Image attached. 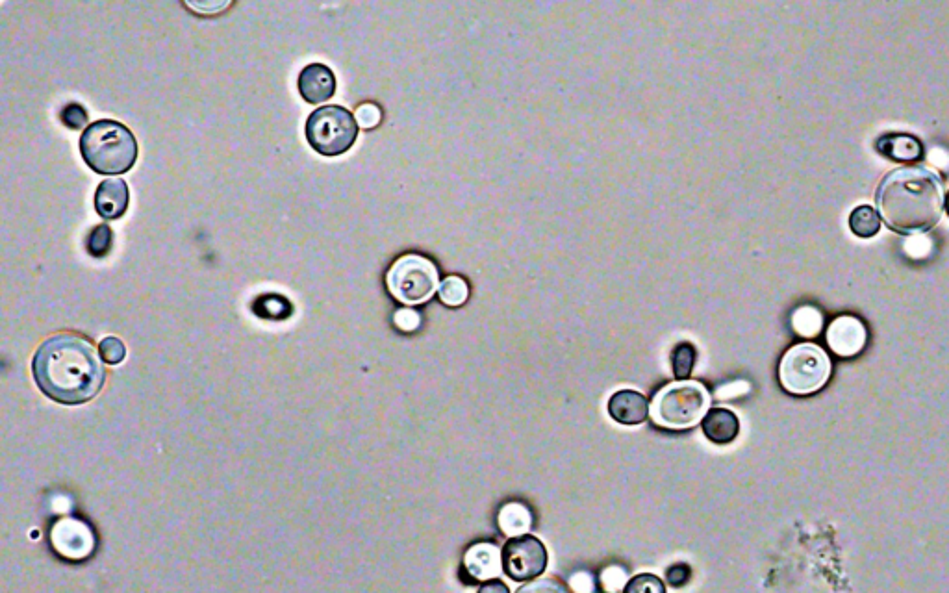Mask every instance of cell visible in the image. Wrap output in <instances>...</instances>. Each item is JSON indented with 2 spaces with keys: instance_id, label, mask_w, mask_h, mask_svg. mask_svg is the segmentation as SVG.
Returning a JSON list of instances; mask_svg holds the SVG:
<instances>
[{
  "instance_id": "obj_1",
  "label": "cell",
  "mask_w": 949,
  "mask_h": 593,
  "mask_svg": "<svg viewBox=\"0 0 949 593\" xmlns=\"http://www.w3.org/2000/svg\"><path fill=\"white\" fill-rule=\"evenodd\" d=\"M39 390L62 404H82L101 392L106 371L88 340L56 334L39 345L32 362Z\"/></svg>"
},
{
  "instance_id": "obj_2",
  "label": "cell",
  "mask_w": 949,
  "mask_h": 593,
  "mask_svg": "<svg viewBox=\"0 0 949 593\" xmlns=\"http://www.w3.org/2000/svg\"><path fill=\"white\" fill-rule=\"evenodd\" d=\"M875 206L890 230L903 236L924 234L942 217V180L922 165L892 169L875 191Z\"/></svg>"
},
{
  "instance_id": "obj_3",
  "label": "cell",
  "mask_w": 949,
  "mask_h": 593,
  "mask_svg": "<svg viewBox=\"0 0 949 593\" xmlns=\"http://www.w3.org/2000/svg\"><path fill=\"white\" fill-rule=\"evenodd\" d=\"M80 152L84 162L99 175H123L138 160V141L125 125L117 121L91 123L82 138Z\"/></svg>"
},
{
  "instance_id": "obj_4",
  "label": "cell",
  "mask_w": 949,
  "mask_h": 593,
  "mask_svg": "<svg viewBox=\"0 0 949 593\" xmlns=\"http://www.w3.org/2000/svg\"><path fill=\"white\" fill-rule=\"evenodd\" d=\"M710 395L696 380H681L664 386L651 403V419L658 427L684 430L696 427L707 416Z\"/></svg>"
},
{
  "instance_id": "obj_5",
  "label": "cell",
  "mask_w": 949,
  "mask_h": 593,
  "mask_svg": "<svg viewBox=\"0 0 949 593\" xmlns=\"http://www.w3.org/2000/svg\"><path fill=\"white\" fill-rule=\"evenodd\" d=\"M833 364L822 347L798 343L786 351L779 364V382L792 395L820 392L831 379Z\"/></svg>"
},
{
  "instance_id": "obj_6",
  "label": "cell",
  "mask_w": 949,
  "mask_h": 593,
  "mask_svg": "<svg viewBox=\"0 0 949 593\" xmlns=\"http://www.w3.org/2000/svg\"><path fill=\"white\" fill-rule=\"evenodd\" d=\"M388 290L406 306L427 303L440 290V275L429 258L405 254L393 262L386 275Z\"/></svg>"
},
{
  "instance_id": "obj_7",
  "label": "cell",
  "mask_w": 949,
  "mask_h": 593,
  "mask_svg": "<svg viewBox=\"0 0 949 593\" xmlns=\"http://www.w3.org/2000/svg\"><path fill=\"white\" fill-rule=\"evenodd\" d=\"M358 138L355 115L342 106H323L308 117L306 139L323 156H338L349 151Z\"/></svg>"
},
{
  "instance_id": "obj_8",
  "label": "cell",
  "mask_w": 949,
  "mask_h": 593,
  "mask_svg": "<svg viewBox=\"0 0 949 593\" xmlns=\"http://www.w3.org/2000/svg\"><path fill=\"white\" fill-rule=\"evenodd\" d=\"M547 560L549 555L544 543L532 534L510 538L501 551L503 571L516 582L538 579L547 568Z\"/></svg>"
},
{
  "instance_id": "obj_9",
  "label": "cell",
  "mask_w": 949,
  "mask_h": 593,
  "mask_svg": "<svg viewBox=\"0 0 949 593\" xmlns=\"http://www.w3.org/2000/svg\"><path fill=\"white\" fill-rule=\"evenodd\" d=\"M54 551L67 560H84L93 553L95 538L86 523L78 519L65 518L54 523L51 530Z\"/></svg>"
},
{
  "instance_id": "obj_10",
  "label": "cell",
  "mask_w": 949,
  "mask_h": 593,
  "mask_svg": "<svg viewBox=\"0 0 949 593\" xmlns=\"http://www.w3.org/2000/svg\"><path fill=\"white\" fill-rule=\"evenodd\" d=\"M827 345L836 356L853 358L862 353L868 341V332L859 317L840 316L827 327Z\"/></svg>"
},
{
  "instance_id": "obj_11",
  "label": "cell",
  "mask_w": 949,
  "mask_h": 593,
  "mask_svg": "<svg viewBox=\"0 0 949 593\" xmlns=\"http://www.w3.org/2000/svg\"><path fill=\"white\" fill-rule=\"evenodd\" d=\"M875 151L896 164H916L924 160V143L907 132L881 134L875 141Z\"/></svg>"
},
{
  "instance_id": "obj_12",
  "label": "cell",
  "mask_w": 949,
  "mask_h": 593,
  "mask_svg": "<svg viewBox=\"0 0 949 593\" xmlns=\"http://www.w3.org/2000/svg\"><path fill=\"white\" fill-rule=\"evenodd\" d=\"M608 416L625 427L642 425L651 416L646 395L634 390H620L608 399Z\"/></svg>"
},
{
  "instance_id": "obj_13",
  "label": "cell",
  "mask_w": 949,
  "mask_h": 593,
  "mask_svg": "<svg viewBox=\"0 0 949 593\" xmlns=\"http://www.w3.org/2000/svg\"><path fill=\"white\" fill-rule=\"evenodd\" d=\"M299 93L310 104H323L336 93V76L323 64L306 65L299 75Z\"/></svg>"
},
{
  "instance_id": "obj_14",
  "label": "cell",
  "mask_w": 949,
  "mask_h": 593,
  "mask_svg": "<svg viewBox=\"0 0 949 593\" xmlns=\"http://www.w3.org/2000/svg\"><path fill=\"white\" fill-rule=\"evenodd\" d=\"M130 193L123 178L102 180L95 193V210L104 221H114L127 212Z\"/></svg>"
},
{
  "instance_id": "obj_15",
  "label": "cell",
  "mask_w": 949,
  "mask_h": 593,
  "mask_svg": "<svg viewBox=\"0 0 949 593\" xmlns=\"http://www.w3.org/2000/svg\"><path fill=\"white\" fill-rule=\"evenodd\" d=\"M464 569L475 581H492L501 573V551L492 543H477L464 556Z\"/></svg>"
},
{
  "instance_id": "obj_16",
  "label": "cell",
  "mask_w": 949,
  "mask_h": 593,
  "mask_svg": "<svg viewBox=\"0 0 949 593\" xmlns=\"http://www.w3.org/2000/svg\"><path fill=\"white\" fill-rule=\"evenodd\" d=\"M701 429L705 438L714 445H729L740 434V419L733 410L727 408H710L707 416L701 421Z\"/></svg>"
},
{
  "instance_id": "obj_17",
  "label": "cell",
  "mask_w": 949,
  "mask_h": 593,
  "mask_svg": "<svg viewBox=\"0 0 949 593\" xmlns=\"http://www.w3.org/2000/svg\"><path fill=\"white\" fill-rule=\"evenodd\" d=\"M497 521H499L501 530L510 538L527 534V530L531 529L532 525L529 508L519 505V503H508V505L503 506Z\"/></svg>"
},
{
  "instance_id": "obj_18",
  "label": "cell",
  "mask_w": 949,
  "mask_h": 593,
  "mask_svg": "<svg viewBox=\"0 0 949 593\" xmlns=\"http://www.w3.org/2000/svg\"><path fill=\"white\" fill-rule=\"evenodd\" d=\"M849 228L857 238L870 240L881 228V215L874 206L861 204L849 214Z\"/></svg>"
},
{
  "instance_id": "obj_19",
  "label": "cell",
  "mask_w": 949,
  "mask_h": 593,
  "mask_svg": "<svg viewBox=\"0 0 949 593\" xmlns=\"http://www.w3.org/2000/svg\"><path fill=\"white\" fill-rule=\"evenodd\" d=\"M697 351L690 341H679L671 351V369L677 380L690 379L696 366Z\"/></svg>"
},
{
  "instance_id": "obj_20",
  "label": "cell",
  "mask_w": 949,
  "mask_h": 593,
  "mask_svg": "<svg viewBox=\"0 0 949 593\" xmlns=\"http://www.w3.org/2000/svg\"><path fill=\"white\" fill-rule=\"evenodd\" d=\"M468 295V284L460 277L445 278L438 290V297L445 306H460L468 301Z\"/></svg>"
},
{
  "instance_id": "obj_21",
  "label": "cell",
  "mask_w": 949,
  "mask_h": 593,
  "mask_svg": "<svg viewBox=\"0 0 949 593\" xmlns=\"http://www.w3.org/2000/svg\"><path fill=\"white\" fill-rule=\"evenodd\" d=\"M256 314L269 319H284L292 314V304L280 295H262L254 304Z\"/></svg>"
},
{
  "instance_id": "obj_22",
  "label": "cell",
  "mask_w": 949,
  "mask_h": 593,
  "mask_svg": "<svg viewBox=\"0 0 949 593\" xmlns=\"http://www.w3.org/2000/svg\"><path fill=\"white\" fill-rule=\"evenodd\" d=\"M792 325L801 336H814L822 329V316L814 308H799L798 312L792 317Z\"/></svg>"
},
{
  "instance_id": "obj_23",
  "label": "cell",
  "mask_w": 949,
  "mask_h": 593,
  "mask_svg": "<svg viewBox=\"0 0 949 593\" xmlns=\"http://www.w3.org/2000/svg\"><path fill=\"white\" fill-rule=\"evenodd\" d=\"M623 593H666V584L653 573H640L625 582Z\"/></svg>"
},
{
  "instance_id": "obj_24",
  "label": "cell",
  "mask_w": 949,
  "mask_h": 593,
  "mask_svg": "<svg viewBox=\"0 0 949 593\" xmlns=\"http://www.w3.org/2000/svg\"><path fill=\"white\" fill-rule=\"evenodd\" d=\"M112 241H114V234H112V228L108 225L102 223L99 227L93 228L88 236L89 254H93V256L108 254V251L112 249Z\"/></svg>"
},
{
  "instance_id": "obj_25",
  "label": "cell",
  "mask_w": 949,
  "mask_h": 593,
  "mask_svg": "<svg viewBox=\"0 0 949 593\" xmlns=\"http://www.w3.org/2000/svg\"><path fill=\"white\" fill-rule=\"evenodd\" d=\"M516 593H571V590L555 577H542L523 584Z\"/></svg>"
},
{
  "instance_id": "obj_26",
  "label": "cell",
  "mask_w": 949,
  "mask_h": 593,
  "mask_svg": "<svg viewBox=\"0 0 949 593\" xmlns=\"http://www.w3.org/2000/svg\"><path fill=\"white\" fill-rule=\"evenodd\" d=\"M101 356L106 364L117 366V364H121V362L125 360L127 347H125L123 341L119 340V338H114V336L104 338V340L101 341Z\"/></svg>"
},
{
  "instance_id": "obj_27",
  "label": "cell",
  "mask_w": 949,
  "mask_h": 593,
  "mask_svg": "<svg viewBox=\"0 0 949 593\" xmlns=\"http://www.w3.org/2000/svg\"><path fill=\"white\" fill-rule=\"evenodd\" d=\"M60 117H62V123L65 127L73 128V130H80V128L86 127V123H88V114L78 102H69L62 110Z\"/></svg>"
},
{
  "instance_id": "obj_28",
  "label": "cell",
  "mask_w": 949,
  "mask_h": 593,
  "mask_svg": "<svg viewBox=\"0 0 949 593\" xmlns=\"http://www.w3.org/2000/svg\"><path fill=\"white\" fill-rule=\"evenodd\" d=\"M355 117L358 127L371 130V128L379 127L380 119H382V112H380V108L377 106V104L366 102V104L358 106Z\"/></svg>"
},
{
  "instance_id": "obj_29",
  "label": "cell",
  "mask_w": 949,
  "mask_h": 593,
  "mask_svg": "<svg viewBox=\"0 0 949 593\" xmlns=\"http://www.w3.org/2000/svg\"><path fill=\"white\" fill-rule=\"evenodd\" d=\"M690 579H692V569L684 562L673 564L666 571V581L670 582V586H673V588H683L690 582Z\"/></svg>"
},
{
  "instance_id": "obj_30",
  "label": "cell",
  "mask_w": 949,
  "mask_h": 593,
  "mask_svg": "<svg viewBox=\"0 0 949 593\" xmlns=\"http://www.w3.org/2000/svg\"><path fill=\"white\" fill-rule=\"evenodd\" d=\"M393 321H395V325H397L399 329L405 330V332H412V330L418 329L421 319H419L418 312H414V310H410V308H403V310L395 312Z\"/></svg>"
},
{
  "instance_id": "obj_31",
  "label": "cell",
  "mask_w": 949,
  "mask_h": 593,
  "mask_svg": "<svg viewBox=\"0 0 949 593\" xmlns=\"http://www.w3.org/2000/svg\"><path fill=\"white\" fill-rule=\"evenodd\" d=\"M477 593H510V588L501 579H492V581L482 582Z\"/></svg>"
},
{
  "instance_id": "obj_32",
  "label": "cell",
  "mask_w": 949,
  "mask_h": 593,
  "mask_svg": "<svg viewBox=\"0 0 949 593\" xmlns=\"http://www.w3.org/2000/svg\"><path fill=\"white\" fill-rule=\"evenodd\" d=\"M944 208H946V214H948L949 217V191L946 193V197H944Z\"/></svg>"
}]
</instances>
